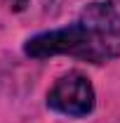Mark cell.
I'll return each instance as SVG.
<instances>
[{
    "label": "cell",
    "instance_id": "obj_1",
    "mask_svg": "<svg viewBox=\"0 0 120 123\" xmlns=\"http://www.w3.org/2000/svg\"><path fill=\"white\" fill-rule=\"evenodd\" d=\"M26 55L38 59L71 55L94 64L120 57V0H97L87 5L75 24L31 38Z\"/></svg>",
    "mask_w": 120,
    "mask_h": 123
},
{
    "label": "cell",
    "instance_id": "obj_2",
    "mask_svg": "<svg viewBox=\"0 0 120 123\" xmlns=\"http://www.w3.org/2000/svg\"><path fill=\"white\" fill-rule=\"evenodd\" d=\"M47 104L64 116H87L94 109V88L82 74H66L52 85Z\"/></svg>",
    "mask_w": 120,
    "mask_h": 123
},
{
    "label": "cell",
    "instance_id": "obj_3",
    "mask_svg": "<svg viewBox=\"0 0 120 123\" xmlns=\"http://www.w3.org/2000/svg\"><path fill=\"white\" fill-rule=\"evenodd\" d=\"M2 2H5L10 10H14V12H21V10L28 5V0H2Z\"/></svg>",
    "mask_w": 120,
    "mask_h": 123
}]
</instances>
